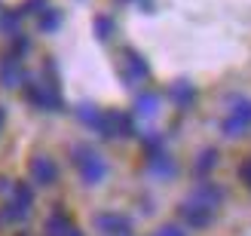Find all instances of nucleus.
<instances>
[{
	"mask_svg": "<svg viewBox=\"0 0 251 236\" xmlns=\"http://www.w3.org/2000/svg\"><path fill=\"white\" fill-rule=\"evenodd\" d=\"M190 200L215 212V209L221 206V200H224V190L218 187V184H211V181H202V184H199V187L193 190V196H190Z\"/></svg>",
	"mask_w": 251,
	"mask_h": 236,
	"instance_id": "9d476101",
	"label": "nucleus"
},
{
	"mask_svg": "<svg viewBox=\"0 0 251 236\" xmlns=\"http://www.w3.org/2000/svg\"><path fill=\"white\" fill-rule=\"evenodd\" d=\"M19 9H22V16H31V12H37V16H40V12L46 9V0H25Z\"/></svg>",
	"mask_w": 251,
	"mask_h": 236,
	"instance_id": "aec40b11",
	"label": "nucleus"
},
{
	"mask_svg": "<svg viewBox=\"0 0 251 236\" xmlns=\"http://www.w3.org/2000/svg\"><path fill=\"white\" fill-rule=\"evenodd\" d=\"M156 236H187V230H184V227H178V224H162Z\"/></svg>",
	"mask_w": 251,
	"mask_h": 236,
	"instance_id": "412c9836",
	"label": "nucleus"
},
{
	"mask_svg": "<svg viewBox=\"0 0 251 236\" xmlns=\"http://www.w3.org/2000/svg\"><path fill=\"white\" fill-rule=\"evenodd\" d=\"M169 98L175 102V107H178V110H190L193 102H196V89H193V83H187V80L172 83V86H169Z\"/></svg>",
	"mask_w": 251,
	"mask_h": 236,
	"instance_id": "9b49d317",
	"label": "nucleus"
},
{
	"mask_svg": "<svg viewBox=\"0 0 251 236\" xmlns=\"http://www.w3.org/2000/svg\"><path fill=\"white\" fill-rule=\"evenodd\" d=\"M25 80H28V74L22 68V58L9 55V52L0 55V86H3V89H16Z\"/></svg>",
	"mask_w": 251,
	"mask_h": 236,
	"instance_id": "0eeeda50",
	"label": "nucleus"
},
{
	"mask_svg": "<svg viewBox=\"0 0 251 236\" xmlns=\"http://www.w3.org/2000/svg\"><path fill=\"white\" fill-rule=\"evenodd\" d=\"M28 172H31V181L40 184V187H49V184L58 181V166H55V159L46 157V154H37V157L31 159Z\"/></svg>",
	"mask_w": 251,
	"mask_h": 236,
	"instance_id": "423d86ee",
	"label": "nucleus"
},
{
	"mask_svg": "<svg viewBox=\"0 0 251 236\" xmlns=\"http://www.w3.org/2000/svg\"><path fill=\"white\" fill-rule=\"evenodd\" d=\"M159 114V92H141L135 98V117H144V120H150V117H156Z\"/></svg>",
	"mask_w": 251,
	"mask_h": 236,
	"instance_id": "4468645a",
	"label": "nucleus"
},
{
	"mask_svg": "<svg viewBox=\"0 0 251 236\" xmlns=\"http://www.w3.org/2000/svg\"><path fill=\"white\" fill-rule=\"evenodd\" d=\"M19 25H22V9H16V12H3L0 16V31L3 34H19Z\"/></svg>",
	"mask_w": 251,
	"mask_h": 236,
	"instance_id": "a211bd4d",
	"label": "nucleus"
},
{
	"mask_svg": "<svg viewBox=\"0 0 251 236\" xmlns=\"http://www.w3.org/2000/svg\"><path fill=\"white\" fill-rule=\"evenodd\" d=\"M248 126H251V98H233V107H230V114L224 117L221 132L227 135V138H239V135H245Z\"/></svg>",
	"mask_w": 251,
	"mask_h": 236,
	"instance_id": "7ed1b4c3",
	"label": "nucleus"
},
{
	"mask_svg": "<svg viewBox=\"0 0 251 236\" xmlns=\"http://www.w3.org/2000/svg\"><path fill=\"white\" fill-rule=\"evenodd\" d=\"M71 230H74V221L65 209H55V212L46 218V236H68Z\"/></svg>",
	"mask_w": 251,
	"mask_h": 236,
	"instance_id": "ddd939ff",
	"label": "nucleus"
},
{
	"mask_svg": "<svg viewBox=\"0 0 251 236\" xmlns=\"http://www.w3.org/2000/svg\"><path fill=\"white\" fill-rule=\"evenodd\" d=\"M9 224V218H6V212H3V206H0V230H3Z\"/></svg>",
	"mask_w": 251,
	"mask_h": 236,
	"instance_id": "5701e85b",
	"label": "nucleus"
},
{
	"mask_svg": "<svg viewBox=\"0 0 251 236\" xmlns=\"http://www.w3.org/2000/svg\"><path fill=\"white\" fill-rule=\"evenodd\" d=\"M181 218H184V224H187V227L202 230V227L211 224L215 212H211V209H205V206H199V203H193V200H187V203L181 206Z\"/></svg>",
	"mask_w": 251,
	"mask_h": 236,
	"instance_id": "6e6552de",
	"label": "nucleus"
},
{
	"mask_svg": "<svg viewBox=\"0 0 251 236\" xmlns=\"http://www.w3.org/2000/svg\"><path fill=\"white\" fill-rule=\"evenodd\" d=\"M239 178L248 184V187H251V159H245V163L239 166Z\"/></svg>",
	"mask_w": 251,
	"mask_h": 236,
	"instance_id": "4be33fe9",
	"label": "nucleus"
},
{
	"mask_svg": "<svg viewBox=\"0 0 251 236\" xmlns=\"http://www.w3.org/2000/svg\"><path fill=\"white\" fill-rule=\"evenodd\" d=\"M215 166H218V151H215V147H208V151H202V154H199V159H196L193 172H196L199 178H205V175H208V172L215 169Z\"/></svg>",
	"mask_w": 251,
	"mask_h": 236,
	"instance_id": "f3484780",
	"label": "nucleus"
},
{
	"mask_svg": "<svg viewBox=\"0 0 251 236\" xmlns=\"http://www.w3.org/2000/svg\"><path fill=\"white\" fill-rule=\"evenodd\" d=\"M58 25H61V9H55V6H46L40 16H37V28L43 34H52Z\"/></svg>",
	"mask_w": 251,
	"mask_h": 236,
	"instance_id": "dca6fc26",
	"label": "nucleus"
},
{
	"mask_svg": "<svg viewBox=\"0 0 251 236\" xmlns=\"http://www.w3.org/2000/svg\"><path fill=\"white\" fill-rule=\"evenodd\" d=\"M31 206H34V190H31V184H12V193H9V200L3 206V212L9 218V224H16V221H25L31 215Z\"/></svg>",
	"mask_w": 251,
	"mask_h": 236,
	"instance_id": "20e7f679",
	"label": "nucleus"
},
{
	"mask_svg": "<svg viewBox=\"0 0 251 236\" xmlns=\"http://www.w3.org/2000/svg\"><path fill=\"white\" fill-rule=\"evenodd\" d=\"M74 114H77L80 123L92 126L95 132H98V126H101V120H104V114H101V110H98L95 105H77V107H74Z\"/></svg>",
	"mask_w": 251,
	"mask_h": 236,
	"instance_id": "2eb2a0df",
	"label": "nucleus"
},
{
	"mask_svg": "<svg viewBox=\"0 0 251 236\" xmlns=\"http://www.w3.org/2000/svg\"><path fill=\"white\" fill-rule=\"evenodd\" d=\"M71 157H74V166L80 169V175H83L86 184H101L104 181L107 163H104V157L98 154L95 147H89V144H74Z\"/></svg>",
	"mask_w": 251,
	"mask_h": 236,
	"instance_id": "f257e3e1",
	"label": "nucleus"
},
{
	"mask_svg": "<svg viewBox=\"0 0 251 236\" xmlns=\"http://www.w3.org/2000/svg\"><path fill=\"white\" fill-rule=\"evenodd\" d=\"M25 89V98H28V105H34L37 110H65V98H61L58 89L52 86H46L43 80H25L22 83Z\"/></svg>",
	"mask_w": 251,
	"mask_h": 236,
	"instance_id": "f03ea898",
	"label": "nucleus"
},
{
	"mask_svg": "<svg viewBox=\"0 0 251 236\" xmlns=\"http://www.w3.org/2000/svg\"><path fill=\"white\" fill-rule=\"evenodd\" d=\"M95 227L101 233H110V236H129V218L126 215H117V212H101L95 215Z\"/></svg>",
	"mask_w": 251,
	"mask_h": 236,
	"instance_id": "1a4fd4ad",
	"label": "nucleus"
},
{
	"mask_svg": "<svg viewBox=\"0 0 251 236\" xmlns=\"http://www.w3.org/2000/svg\"><path fill=\"white\" fill-rule=\"evenodd\" d=\"M114 31H117V25H114V19H110V16H98V19H95V34H98V40H110V37H114Z\"/></svg>",
	"mask_w": 251,
	"mask_h": 236,
	"instance_id": "6ab92c4d",
	"label": "nucleus"
},
{
	"mask_svg": "<svg viewBox=\"0 0 251 236\" xmlns=\"http://www.w3.org/2000/svg\"><path fill=\"white\" fill-rule=\"evenodd\" d=\"M147 172L153 178H172L175 172H178V163L162 151V154H153V157H147Z\"/></svg>",
	"mask_w": 251,
	"mask_h": 236,
	"instance_id": "f8f14e48",
	"label": "nucleus"
},
{
	"mask_svg": "<svg viewBox=\"0 0 251 236\" xmlns=\"http://www.w3.org/2000/svg\"><path fill=\"white\" fill-rule=\"evenodd\" d=\"M120 74H123V80L129 86H138V83H144L150 77V65L144 61L141 52H135L132 46H126L123 49V68H120Z\"/></svg>",
	"mask_w": 251,
	"mask_h": 236,
	"instance_id": "39448f33",
	"label": "nucleus"
},
{
	"mask_svg": "<svg viewBox=\"0 0 251 236\" xmlns=\"http://www.w3.org/2000/svg\"><path fill=\"white\" fill-rule=\"evenodd\" d=\"M3 123H6V110L0 107V129H3Z\"/></svg>",
	"mask_w": 251,
	"mask_h": 236,
	"instance_id": "b1692460",
	"label": "nucleus"
}]
</instances>
